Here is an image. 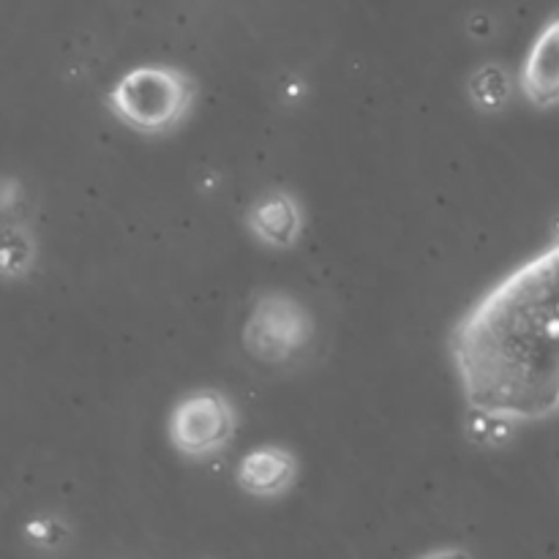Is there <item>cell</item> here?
I'll list each match as a JSON object with an SVG mask.
<instances>
[{"label":"cell","mask_w":559,"mask_h":559,"mask_svg":"<svg viewBox=\"0 0 559 559\" xmlns=\"http://www.w3.org/2000/svg\"><path fill=\"white\" fill-rule=\"evenodd\" d=\"M314 320L304 300L282 289L257 295L243 322V347L254 360L267 366L293 364L309 349Z\"/></svg>","instance_id":"cell-3"},{"label":"cell","mask_w":559,"mask_h":559,"mask_svg":"<svg viewBox=\"0 0 559 559\" xmlns=\"http://www.w3.org/2000/svg\"><path fill=\"white\" fill-rule=\"evenodd\" d=\"M469 102L480 112H500L513 96V76L506 66L484 63L467 80Z\"/></svg>","instance_id":"cell-8"},{"label":"cell","mask_w":559,"mask_h":559,"mask_svg":"<svg viewBox=\"0 0 559 559\" xmlns=\"http://www.w3.org/2000/svg\"><path fill=\"white\" fill-rule=\"evenodd\" d=\"M27 540L36 546H44V549H49V546L60 544V540L66 538L63 533V524L55 522V519L44 516V519H33L31 524H27Z\"/></svg>","instance_id":"cell-11"},{"label":"cell","mask_w":559,"mask_h":559,"mask_svg":"<svg viewBox=\"0 0 559 559\" xmlns=\"http://www.w3.org/2000/svg\"><path fill=\"white\" fill-rule=\"evenodd\" d=\"M298 480V459L282 445L251 448L235 467V484L257 500L284 497Z\"/></svg>","instance_id":"cell-7"},{"label":"cell","mask_w":559,"mask_h":559,"mask_svg":"<svg viewBox=\"0 0 559 559\" xmlns=\"http://www.w3.org/2000/svg\"><path fill=\"white\" fill-rule=\"evenodd\" d=\"M453 369L467 407L513 420L559 409V238L486 289L453 325Z\"/></svg>","instance_id":"cell-1"},{"label":"cell","mask_w":559,"mask_h":559,"mask_svg":"<svg viewBox=\"0 0 559 559\" xmlns=\"http://www.w3.org/2000/svg\"><path fill=\"white\" fill-rule=\"evenodd\" d=\"M304 207L287 189H271L246 211V227L267 249H293L304 238Z\"/></svg>","instance_id":"cell-6"},{"label":"cell","mask_w":559,"mask_h":559,"mask_svg":"<svg viewBox=\"0 0 559 559\" xmlns=\"http://www.w3.org/2000/svg\"><path fill=\"white\" fill-rule=\"evenodd\" d=\"M519 91L535 109L559 104V14L546 20L524 55L519 71Z\"/></svg>","instance_id":"cell-5"},{"label":"cell","mask_w":559,"mask_h":559,"mask_svg":"<svg viewBox=\"0 0 559 559\" xmlns=\"http://www.w3.org/2000/svg\"><path fill=\"white\" fill-rule=\"evenodd\" d=\"M36 260V240L27 227H9L3 233V273L5 278H20L31 271Z\"/></svg>","instance_id":"cell-10"},{"label":"cell","mask_w":559,"mask_h":559,"mask_svg":"<svg viewBox=\"0 0 559 559\" xmlns=\"http://www.w3.org/2000/svg\"><path fill=\"white\" fill-rule=\"evenodd\" d=\"M516 424L519 420L508 418V415L469 407L467 418H464V435H467L469 442H475L478 448L495 451V448L508 445V440H511L513 431H516L513 429Z\"/></svg>","instance_id":"cell-9"},{"label":"cell","mask_w":559,"mask_h":559,"mask_svg":"<svg viewBox=\"0 0 559 559\" xmlns=\"http://www.w3.org/2000/svg\"><path fill=\"white\" fill-rule=\"evenodd\" d=\"M238 431V409L213 388L186 393L169 413L167 435L178 453L189 459H205L224 451Z\"/></svg>","instance_id":"cell-4"},{"label":"cell","mask_w":559,"mask_h":559,"mask_svg":"<svg viewBox=\"0 0 559 559\" xmlns=\"http://www.w3.org/2000/svg\"><path fill=\"white\" fill-rule=\"evenodd\" d=\"M197 104V82L178 66L147 63L126 71L107 93V109L145 136L173 134L189 120Z\"/></svg>","instance_id":"cell-2"}]
</instances>
